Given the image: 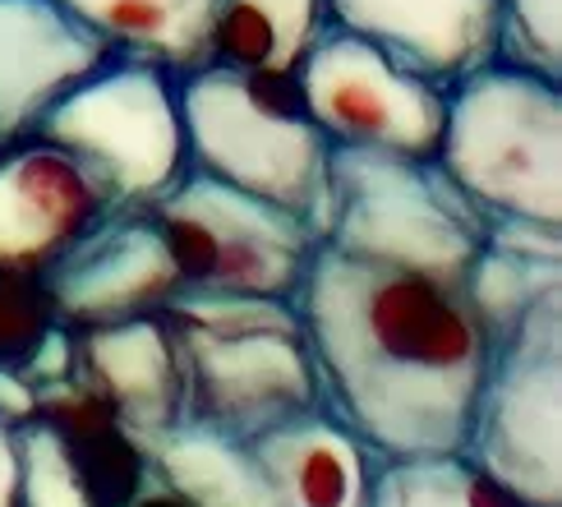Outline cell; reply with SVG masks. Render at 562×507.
Masks as SVG:
<instances>
[{
	"instance_id": "1",
	"label": "cell",
	"mask_w": 562,
	"mask_h": 507,
	"mask_svg": "<svg viewBox=\"0 0 562 507\" xmlns=\"http://www.w3.org/2000/svg\"><path fill=\"white\" fill-rule=\"evenodd\" d=\"M291 309L323 415L383 461L465 452L494 360L465 291L318 245Z\"/></svg>"
},
{
	"instance_id": "2",
	"label": "cell",
	"mask_w": 562,
	"mask_h": 507,
	"mask_svg": "<svg viewBox=\"0 0 562 507\" xmlns=\"http://www.w3.org/2000/svg\"><path fill=\"white\" fill-rule=\"evenodd\" d=\"M190 171L277 203L281 213L327 230V161L333 144L304 106L300 75H236L203 65L176 79Z\"/></svg>"
},
{
	"instance_id": "3",
	"label": "cell",
	"mask_w": 562,
	"mask_h": 507,
	"mask_svg": "<svg viewBox=\"0 0 562 507\" xmlns=\"http://www.w3.org/2000/svg\"><path fill=\"white\" fill-rule=\"evenodd\" d=\"M167 318L180 356V420L249 443L281 420L318 410L291 305L180 291Z\"/></svg>"
},
{
	"instance_id": "4",
	"label": "cell",
	"mask_w": 562,
	"mask_h": 507,
	"mask_svg": "<svg viewBox=\"0 0 562 507\" xmlns=\"http://www.w3.org/2000/svg\"><path fill=\"white\" fill-rule=\"evenodd\" d=\"M434 161L488 222L562 230V83L480 69L448 92Z\"/></svg>"
},
{
	"instance_id": "5",
	"label": "cell",
	"mask_w": 562,
	"mask_h": 507,
	"mask_svg": "<svg viewBox=\"0 0 562 507\" xmlns=\"http://www.w3.org/2000/svg\"><path fill=\"white\" fill-rule=\"evenodd\" d=\"M484 240L488 217L438 171V161L333 148L323 245L461 291Z\"/></svg>"
},
{
	"instance_id": "6",
	"label": "cell",
	"mask_w": 562,
	"mask_h": 507,
	"mask_svg": "<svg viewBox=\"0 0 562 507\" xmlns=\"http://www.w3.org/2000/svg\"><path fill=\"white\" fill-rule=\"evenodd\" d=\"M29 138L75 161L98 190L106 217L148 213L190 171L176 79L115 56L69 88Z\"/></svg>"
},
{
	"instance_id": "7",
	"label": "cell",
	"mask_w": 562,
	"mask_h": 507,
	"mask_svg": "<svg viewBox=\"0 0 562 507\" xmlns=\"http://www.w3.org/2000/svg\"><path fill=\"white\" fill-rule=\"evenodd\" d=\"M148 222L180 277V291L268 305H291L323 245L310 222L203 171H184L176 190L148 207Z\"/></svg>"
},
{
	"instance_id": "8",
	"label": "cell",
	"mask_w": 562,
	"mask_h": 507,
	"mask_svg": "<svg viewBox=\"0 0 562 507\" xmlns=\"http://www.w3.org/2000/svg\"><path fill=\"white\" fill-rule=\"evenodd\" d=\"M465 457L530 507H562V286L494 341Z\"/></svg>"
},
{
	"instance_id": "9",
	"label": "cell",
	"mask_w": 562,
	"mask_h": 507,
	"mask_svg": "<svg viewBox=\"0 0 562 507\" xmlns=\"http://www.w3.org/2000/svg\"><path fill=\"white\" fill-rule=\"evenodd\" d=\"M300 92L310 121L333 148L392 153L411 161L438 157L448 92L341 29H327L300 65Z\"/></svg>"
},
{
	"instance_id": "10",
	"label": "cell",
	"mask_w": 562,
	"mask_h": 507,
	"mask_svg": "<svg viewBox=\"0 0 562 507\" xmlns=\"http://www.w3.org/2000/svg\"><path fill=\"white\" fill-rule=\"evenodd\" d=\"M56 323L69 333L161 314L180 295V277L148 213H111L42 272Z\"/></svg>"
},
{
	"instance_id": "11",
	"label": "cell",
	"mask_w": 562,
	"mask_h": 507,
	"mask_svg": "<svg viewBox=\"0 0 562 507\" xmlns=\"http://www.w3.org/2000/svg\"><path fill=\"white\" fill-rule=\"evenodd\" d=\"M327 19L452 92L498 60L503 0H327Z\"/></svg>"
},
{
	"instance_id": "12",
	"label": "cell",
	"mask_w": 562,
	"mask_h": 507,
	"mask_svg": "<svg viewBox=\"0 0 562 507\" xmlns=\"http://www.w3.org/2000/svg\"><path fill=\"white\" fill-rule=\"evenodd\" d=\"M106 217L98 190L65 153L19 138L0 148V272H46Z\"/></svg>"
},
{
	"instance_id": "13",
	"label": "cell",
	"mask_w": 562,
	"mask_h": 507,
	"mask_svg": "<svg viewBox=\"0 0 562 507\" xmlns=\"http://www.w3.org/2000/svg\"><path fill=\"white\" fill-rule=\"evenodd\" d=\"M111 60L56 0H0V148L29 138L69 88Z\"/></svg>"
},
{
	"instance_id": "14",
	"label": "cell",
	"mask_w": 562,
	"mask_h": 507,
	"mask_svg": "<svg viewBox=\"0 0 562 507\" xmlns=\"http://www.w3.org/2000/svg\"><path fill=\"white\" fill-rule=\"evenodd\" d=\"M69 337H75V374L69 379L106 402L138 443L180 420V356L167 309Z\"/></svg>"
},
{
	"instance_id": "15",
	"label": "cell",
	"mask_w": 562,
	"mask_h": 507,
	"mask_svg": "<svg viewBox=\"0 0 562 507\" xmlns=\"http://www.w3.org/2000/svg\"><path fill=\"white\" fill-rule=\"evenodd\" d=\"M277 507H369L383 457L369 452L333 415L304 410L249 438Z\"/></svg>"
},
{
	"instance_id": "16",
	"label": "cell",
	"mask_w": 562,
	"mask_h": 507,
	"mask_svg": "<svg viewBox=\"0 0 562 507\" xmlns=\"http://www.w3.org/2000/svg\"><path fill=\"white\" fill-rule=\"evenodd\" d=\"M56 5L115 60L153 65L171 79L213 65V23L222 0H56Z\"/></svg>"
},
{
	"instance_id": "17",
	"label": "cell",
	"mask_w": 562,
	"mask_h": 507,
	"mask_svg": "<svg viewBox=\"0 0 562 507\" xmlns=\"http://www.w3.org/2000/svg\"><path fill=\"white\" fill-rule=\"evenodd\" d=\"M37 415L60 438V452L92 507H130L148 489L153 466L144 443L115 420V410L75 379L37 392Z\"/></svg>"
},
{
	"instance_id": "18",
	"label": "cell",
	"mask_w": 562,
	"mask_h": 507,
	"mask_svg": "<svg viewBox=\"0 0 562 507\" xmlns=\"http://www.w3.org/2000/svg\"><path fill=\"white\" fill-rule=\"evenodd\" d=\"M153 480L184 507H277L272 484L245 438L176 420L144 438Z\"/></svg>"
},
{
	"instance_id": "19",
	"label": "cell",
	"mask_w": 562,
	"mask_h": 507,
	"mask_svg": "<svg viewBox=\"0 0 562 507\" xmlns=\"http://www.w3.org/2000/svg\"><path fill=\"white\" fill-rule=\"evenodd\" d=\"M327 29V0H222L213 23V65L236 75H300Z\"/></svg>"
},
{
	"instance_id": "20",
	"label": "cell",
	"mask_w": 562,
	"mask_h": 507,
	"mask_svg": "<svg viewBox=\"0 0 562 507\" xmlns=\"http://www.w3.org/2000/svg\"><path fill=\"white\" fill-rule=\"evenodd\" d=\"M369 507H530L465 452L396 457L373 475Z\"/></svg>"
},
{
	"instance_id": "21",
	"label": "cell",
	"mask_w": 562,
	"mask_h": 507,
	"mask_svg": "<svg viewBox=\"0 0 562 507\" xmlns=\"http://www.w3.org/2000/svg\"><path fill=\"white\" fill-rule=\"evenodd\" d=\"M562 286V263H530V259H512V254L488 249L475 259L471 277H465V300H471L475 318L484 323V333L503 341L517 323L526 318V309L540 295Z\"/></svg>"
},
{
	"instance_id": "22",
	"label": "cell",
	"mask_w": 562,
	"mask_h": 507,
	"mask_svg": "<svg viewBox=\"0 0 562 507\" xmlns=\"http://www.w3.org/2000/svg\"><path fill=\"white\" fill-rule=\"evenodd\" d=\"M494 65L562 83V0H503Z\"/></svg>"
},
{
	"instance_id": "23",
	"label": "cell",
	"mask_w": 562,
	"mask_h": 507,
	"mask_svg": "<svg viewBox=\"0 0 562 507\" xmlns=\"http://www.w3.org/2000/svg\"><path fill=\"white\" fill-rule=\"evenodd\" d=\"M14 443H19V466H23L19 507H92L60 452V438L52 433V425L42 415L14 425Z\"/></svg>"
},
{
	"instance_id": "24",
	"label": "cell",
	"mask_w": 562,
	"mask_h": 507,
	"mask_svg": "<svg viewBox=\"0 0 562 507\" xmlns=\"http://www.w3.org/2000/svg\"><path fill=\"white\" fill-rule=\"evenodd\" d=\"M19 443H14V425H0V507H19Z\"/></svg>"
},
{
	"instance_id": "25",
	"label": "cell",
	"mask_w": 562,
	"mask_h": 507,
	"mask_svg": "<svg viewBox=\"0 0 562 507\" xmlns=\"http://www.w3.org/2000/svg\"><path fill=\"white\" fill-rule=\"evenodd\" d=\"M130 507H184V503H180V498H176L171 489H161V484H157V480H148V489H144V494H138V498H134Z\"/></svg>"
}]
</instances>
